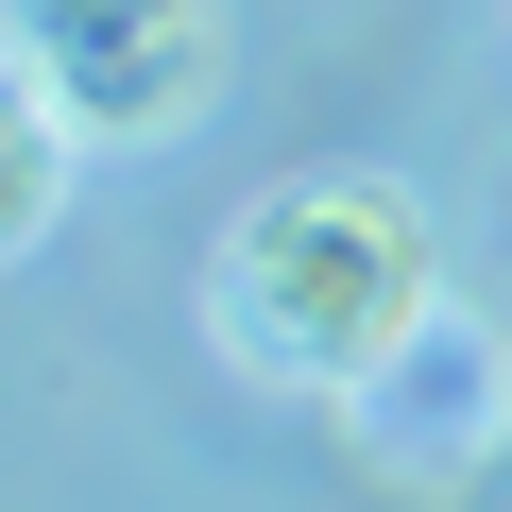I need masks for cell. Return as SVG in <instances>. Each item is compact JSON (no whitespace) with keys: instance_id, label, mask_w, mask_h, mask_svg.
<instances>
[{"instance_id":"obj_1","label":"cell","mask_w":512,"mask_h":512,"mask_svg":"<svg viewBox=\"0 0 512 512\" xmlns=\"http://www.w3.org/2000/svg\"><path fill=\"white\" fill-rule=\"evenodd\" d=\"M205 325H222L239 376L342 410L444 325V239L393 171H274L205 256Z\"/></svg>"},{"instance_id":"obj_2","label":"cell","mask_w":512,"mask_h":512,"mask_svg":"<svg viewBox=\"0 0 512 512\" xmlns=\"http://www.w3.org/2000/svg\"><path fill=\"white\" fill-rule=\"evenodd\" d=\"M18 35L86 137H171L222 86V0H35Z\"/></svg>"},{"instance_id":"obj_3","label":"cell","mask_w":512,"mask_h":512,"mask_svg":"<svg viewBox=\"0 0 512 512\" xmlns=\"http://www.w3.org/2000/svg\"><path fill=\"white\" fill-rule=\"evenodd\" d=\"M69 188H86V120L52 103V69H35V35H0V274L69 222Z\"/></svg>"}]
</instances>
